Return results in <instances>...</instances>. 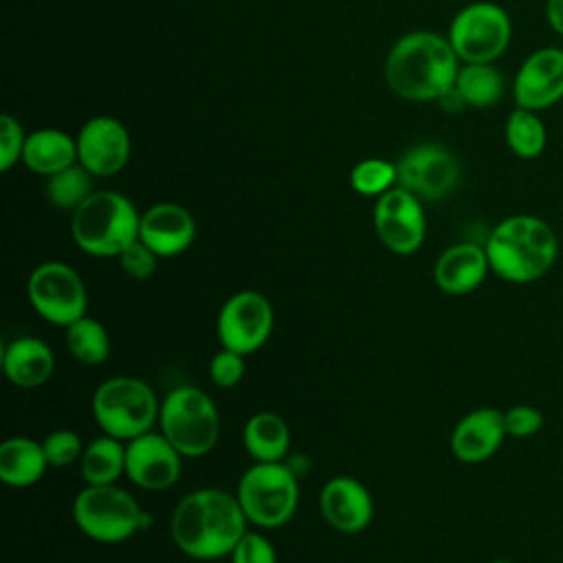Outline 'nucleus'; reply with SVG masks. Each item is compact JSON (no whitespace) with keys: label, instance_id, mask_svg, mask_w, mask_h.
<instances>
[{"label":"nucleus","instance_id":"nucleus-1","mask_svg":"<svg viewBox=\"0 0 563 563\" xmlns=\"http://www.w3.org/2000/svg\"><path fill=\"white\" fill-rule=\"evenodd\" d=\"M246 515L235 495L220 488L187 493L174 508L169 530L176 548L198 561L224 559L246 532Z\"/></svg>","mask_w":563,"mask_h":563},{"label":"nucleus","instance_id":"nucleus-2","mask_svg":"<svg viewBox=\"0 0 563 563\" xmlns=\"http://www.w3.org/2000/svg\"><path fill=\"white\" fill-rule=\"evenodd\" d=\"M490 271L510 284H532L559 257L556 231L539 216L515 213L499 220L484 242Z\"/></svg>","mask_w":563,"mask_h":563},{"label":"nucleus","instance_id":"nucleus-3","mask_svg":"<svg viewBox=\"0 0 563 563\" xmlns=\"http://www.w3.org/2000/svg\"><path fill=\"white\" fill-rule=\"evenodd\" d=\"M460 57L449 37L431 31H416L400 37L387 55L385 77L389 88L413 101L438 99L460 73Z\"/></svg>","mask_w":563,"mask_h":563},{"label":"nucleus","instance_id":"nucleus-4","mask_svg":"<svg viewBox=\"0 0 563 563\" xmlns=\"http://www.w3.org/2000/svg\"><path fill=\"white\" fill-rule=\"evenodd\" d=\"M141 216L117 191H92L75 211L70 233L75 244L92 257H119L139 240Z\"/></svg>","mask_w":563,"mask_h":563},{"label":"nucleus","instance_id":"nucleus-5","mask_svg":"<svg viewBox=\"0 0 563 563\" xmlns=\"http://www.w3.org/2000/svg\"><path fill=\"white\" fill-rule=\"evenodd\" d=\"M158 431L183 457H202L213 451L220 435L218 407L200 387H174L161 400Z\"/></svg>","mask_w":563,"mask_h":563},{"label":"nucleus","instance_id":"nucleus-6","mask_svg":"<svg viewBox=\"0 0 563 563\" xmlns=\"http://www.w3.org/2000/svg\"><path fill=\"white\" fill-rule=\"evenodd\" d=\"M77 528L97 543H121L150 526V515L117 484H86L73 501Z\"/></svg>","mask_w":563,"mask_h":563},{"label":"nucleus","instance_id":"nucleus-7","mask_svg":"<svg viewBox=\"0 0 563 563\" xmlns=\"http://www.w3.org/2000/svg\"><path fill=\"white\" fill-rule=\"evenodd\" d=\"M161 402L136 376H112L92 394V416L103 433L123 442L143 435L158 422Z\"/></svg>","mask_w":563,"mask_h":563},{"label":"nucleus","instance_id":"nucleus-8","mask_svg":"<svg viewBox=\"0 0 563 563\" xmlns=\"http://www.w3.org/2000/svg\"><path fill=\"white\" fill-rule=\"evenodd\" d=\"M235 497L251 523L279 528L288 523L299 504V477L286 462H255L240 482Z\"/></svg>","mask_w":563,"mask_h":563},{"label":"nucleus","instance_id":"nucleus-9","mask_svg":"<svg viewBox=\"0 0 563 563\" xmlns=\"http://www.w3.org/2000/svg\"><path fill=\"white\" fill-rule=\"evenodd\" d=\"M510 35V15L495 2L464 7L449 26V42L464 64H493L508 48Z\"/></svg>","mask_w":563,"mask_h":563},{"label":"nucleus","instance_id":"nucleus-10","mask_svg":"<svg viewBox=\"0 0 563 563\" xmlns=\"http://www.w3.org/2000/svg\"><path fill=\"white\" fill-rule=\"evenodd\" d=\"M31 308L48 323L68 328L86 314L88 290L79 273L64 262H44L26 279Z\"/></svg>","mask_w":563,"mask_h":563},{"label":"nucleus","instance_id":"nucleus-11","mask_svg":"<svg viewBox=\"0 0 563 563\" xmlns=\"http://www.w3.org/2000/svg\"><path fill=\"white\" fill-rule=\"evenodd\" d=\"M275 312L257 290H238L220 308L216 332L222 347L244 356L264 347L273 332Z\"/></svg>","mask_w":563,"mask_h":563},{"label":"nucleus","instance_id":"nucleus-12","mask_svg":"<svg viewBox=\"0 0 563 563\" xmlns=\"http://www.w3.org/2000/svg\"><path fill=\"white\" fill-rule=\"evenodd\" d=\"M378 240L396 255L416 253L427 235V220L420 198L402 187H391L378 196L374 207Z\"/></svg>","mask_w":563,"mask_h":563},{"label":"nucleus","instance_id":"nucleus-13","mask_svg":"<svg viewBox=\"0 0 563 563\" xmlns=\"http://www.w3.org/2000/svg\"><path fill=\"white\" fill-rule=\"evenodd\" d=\"M183 473V455L161 433L147 431L125 442V477L145 490H167Z\"/></svg>","mask_w":563,"mask_h":563},{"label":"nucleus","instance_id":"nucleus-14","mask_svg":"<svg viewBox=\"0 0 563 563\" xmlns=\"http://www.w3.org/2000/svg\"><path fill=\"white\" fill-rule=\"evenodd\" d=\"M398 185L420 200H440L451 194L460 178L455 156L440 145H418L396 165Z\"/></svg>","mask_w":563,"mask_h":563},{"label":"nucleus","instance_id":"nucleus-15","mask_svg":"<svg viewBox=\"0 0 563 563\" xmlns=\"http://www.w3.org/2000/svg\"><path fill=\"white\" fill-rule=\"evenodd\" d=\"M512 97L519 108L534 112L556 106L563 99V48L532 51L515 75Z\"/></svg>","mask_w":563,"mask_h":563},{"label":"nucleus","instance_id":"nucleus-16","mask_svg":"<svg viewBox=\"0 0 563 563\" xmlns=\"http://www.w3.org/2000/svg\"><path fill=\"white\" fill-rule=\"evenodd\" d=\"M130 136L112 117L86 121L77 136V158L92 176H112L128 163Z\"/></svg>","mask_w":563,"mask_h":563},{"label":"nucleus","instance_id":"nucleus-17","mask_svg":"<svg viewBox=\"0 0 563 563\" xmlns=\"http://www.w3.org/2000/svg\"><path fill=\"white\" fill-rule=\"evenodd\" d=\"M321 515L339 532H363L374 519L372 493L354 477L339 475L323 484L319 495Z\"/></svg>","mask_w":563,"mask_h":563},{"label":"nucleus","instance_id":"nucleus-18","mask_svg":"<svg viewBox=\"0 0 563 563\" xmlns=\"http://www.w3.org/2000/svg\"><path fill=\"white\" fill-rule=\"evenodd\" d=\"M506 435L504 411L495 407H477L457 420L449 446L460 462L477 464L495 455Z\"/></svg>","mask_w":563,"mask_h":563},{"label":"nucleus","instance_id":"nucleus-19","mask_svg":"<svg viewBox=\"0 0 563 563\" xmlns=\"http://www.w3.org/2000/svg\"><path fill=\"white\" fill-rule=\"evenodd\" d=\"M139 238L158 257H174L191 246L196 238V222L185 207L158 202L141 216Z\"/></svg>","mask_w":563,"mask_h":563},{"label":"nucleus","instance_id":"nucleus-20","mask_svg":"<svg viewBox=\"0 0 563 563\" xmlns=\"http://www.w3.org/2000/svg\"><path fill=\"white\" fill-rule=\"evenodd\" d=\"M488 273L490 264L484 246L460 242L440 253L433 266V282L442 292L462 297L477 290Z\"/></svg>","mask_w":563,"mask_h":563},{"label":"nucleus","instance_id":"nucleus-21","mask_svg":"<svg viewBox=\"0 0 563 563\" xmlns=\"http://www.w3.org/2000/svg\"><path fill=\"white\" fill-rule=\"evenodd\" d=\"M2 372L11 385L33 389L53 376L55 354L37 336H18L2 350Z\"/></svg>","mask_w":563,"mask_h":563},{"label":"nucleus","instance_id":"nucleus-22","mask_svg":"<svg viewBox=\"0 0 563 563\" xmlns=\"http://www.w3.org/2000/svg\"><path fill=\"white\" fill-rule=\"evenodd\" d=\"M48 466L44 444L33 438L15 435L0 444V479L11 488L37 484Z\"/></svg>","mask_w":563,"mask_h":563},{"label":"nucleus","instance_id":"nucleus-23","mask_svg":"<svg viewBox=\"0 0 563 563\" xmlns=\"http://www.w3.org/2000/svg\"><path fill=\"white\" fill-rule=\"evenodd\" d=\"M242 442L253 462H284L290 449V429L275 411H257L246 420Z\"/></svg>","mask_w":563,"mask_h":563},{"label":"nucleus","instance_id":"nucleus-24","mask_svg":"<svg viewBox=\"0 0 563 563\" xmlns=\"http://www.w3.org/2000/svg\"><path fill=\"white\" fill-rule=\"evenodd\" d=\"M77 158V141L59 130H37L26 136L22 161L35 174L53 176L73 165Z\"/></svg>","mask_w":563,"mask_h":563},{"label":"nucleus","instance_id":"nucleus-25","mask_svg":"<svg viewBox=\"0 0 563 563\" xmlns=\"http://www.w3.org/2000/svg\"><path fill=\"white\" fill-rule=\"evenodd\" d=\"M79 473L86 484H117L125 475V442L103 433L84 446L79 457Z\"/></svg>","mask_w":563,"mask_h":563},{"label":"nucleus","instance_id":"nucleus-26","mask_svg":"<svg viewBox=\"0 0 563 563\" xmlns=\"http://www.w3.org/2000/svg\"><path fill=\"white\" fill-rule=\"evenodd\" d=\"M504 136L510 152L523 161L539 158L548 145V130L539 112L519 108V106L508 114L504 125Z\"/></svg>","mask_w":563,"mask_h":563},{"label":"nucleus","instance_id":"nucleus-27","mask_svg":"<svg viewBox=\"0 0 563 563\" xmlns=\"http://www.w3.org/2000/svg\"><path fill=\"white\" fill-rule=\"evenodd\" d=\"M455 88L471 108H490L504 92V77L493 64H464L455 77Z\"/></svg>","mask_w":563,"mask_h":563},{"label":"nucleus","instance_id":"nucleus-28","mask_svg":"<svg viewBox=\"0 0 563 563\" xmlns=\"http://www.w3.org/2000/svg\"><path fill=\"white\" fill-rule=\"evenodd\" d=\"M66 347L84 365H101L110 356V334L95 317H79L66 328Z\"/></svg>","mask_w":563,"mask_h":563},{"label":"nucleus","instance_id":"nucleus-29","mask_svg":"<svg viewBox=\"0 0 563 563\" xmlns=\"http://www.w3.org/2000/svg\"><path fill=\"white\" fill-rule=\"evenodd\" d=\"M90 194V172L84 165H70L48 176L46 198L57 209L75 211Z\"/></svg>","mask_w":563,"mask_h":563},{"label":"nucleus","instance_id":"nucleus-30","mask_svg":"<svg viewBox=\"0 0 563 563\" xmlns=\"http://www.w3.org/2000/svg\"><path fill=\"white\" fill-rule=\"evenodd\" d=\"M350 183L361 196H383L394 183H398V172L396 165L387 161L365 158L352 169Z\"/></svg>","mask_w":563,"mask_h":563},{"label":"nucleus","instance_id":"nucleus-31","mask_svg":"<svg viewBox=\"0 0 563 563\" xmlns=\"http://www.w3.org/2000/svg\"><path fill=\"white\" fill-rule=\"evenodd\" d=\"M42 444H44V453H46L48 464L55 466V468L70 466L84 453L81 438L70 429H57V431L48 433Z\"/></svg>","mask_w":563,"mask_h":563},{"label":"nucleus","instance_id":"nucleus-32","mask_svg":"<svg viewBox=\"0 0 563 563\" xmlns=\"http://www.w3.org/2000/svg\"><path fill=\"white\" fill-rule=\"evenodd\" d=\"M244 358H246L244 354L227 350V347L216 352L209 363V376H211L213 385H218L220 389L235 387L244 378V372H246Z\"/></svg>","mask_w":563,"mask_h":563},{"label":"nucleus","instance_id":"nucleus-33","mask_svg":"<svg viewBox=\"0 0 563 563\" xmlns=\"http://www.w3.org/2000/svg\"><path fill=\"white\" fill-rule=\"evenodd\" d=\"M504 427L510 438H532L543 429V413L532 405H512L504 411Z\"/></svg>","mask_w":563,"mask_h":563},{"label":"nucleus","instance_id":"nucleus-34","mask_svg":"<svg viewBox=\"0 0 563 563\" xmlns=\"http://www.w3.org/2000/svg\"><path fill=\"white\" fill-rule=\"evenodd\" d=\"M229 556L231 563H277V552L273 543L264 534L251 530L242 534Z\"/></svg>","mask_w":563,"mask_h":563},{"label":"nucleus","instance_id":"nucleus-35","mask_svg":"<svg viewBox=\"0 0 563 563\" xmlns=\"http://www.w3.org/2000/svg\"><path fill=\"white\" fill-rule=\"evenodd\" d=\"M156 262L158 255L139 238L134 240L121 255H119V264L123 268V273L132 279H147L154 275L156 271Z\"/></svg>","mask_w":563,"mask_h":563},{"label":"nucleus","instance_id":"nucleus-36","mask_svg":"<svg viewBox=\"0 0 563 563\" xmlns=\"http://www.w3.org/2000/svg\"><path fill=\"white\" fill-rule=\"evenodd\" d=\"M24 141L26 139L22 134L20 123L13 117L2 114L0 117V169L2 172L11 169V165L22 156Z\"/></svg>","mask_w":563,"mask_h":563},{"label":"nucleus","instance_id":"nucleus-37","mask_svg":"<svg viewBox=\"0 0 563 563\" xmlns=\"http://www.w3.org/2000/svg\"><path fill=\"white\" fill-rule=\"evenodd\" d=\"M545 20L550 29L563 37V0H545Z\"/></svg>","mask_w":563,"mask_h":563},{"label":"nucleus","instance_id":"nucleus-38","mask_svg":"<svg viewBox=\"0 0 563 563\" xmlns=\"http://www.w3.org/2000/svg\"><path fill=\"white\" fill-rule=\"evenodd\" d=\"M438 101L442 103V108H444L446 112H460V110H464V108H466V103H464L462 95L457 92L455 84H453L446 92H442V95L438 97Z\"/></svg>","mask_w":563,"mask_h":563},{"label":"nucleus","instance_id":"nucleus-39","mask_svg":"<svg viewBox=\"0 0 563 563\" xmlns=\"http://www.w3.org/2000/svg\"><path fill=\"white\" fill-rule=\"evenodd\" d=\"M488 563H515V561H508V559H495V561H488Z\"/></svg>","mask_w":563,"mask_h":563}]
</instances>
